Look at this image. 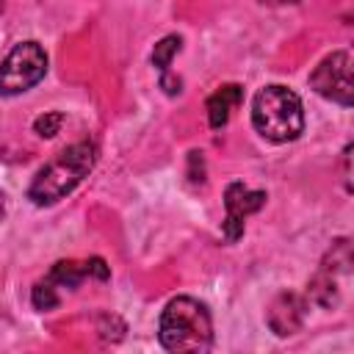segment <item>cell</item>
I'll return each instance as SVG.
<instances>
[{
	"label": "cell",
	"instance_id": "1",
	"mask_svg": "<svg viewBox=\"0 0 354 354\" xmlns=\"http://www.w3.org/2000/svg\"><path fill=\"white\" fill-rule=\"evenodd\" d=\"M160 346L174 354H202L213 346V321L202 301L177 296L166 304L158 326Z\"/></svg>",
	"mask_w": 354,
	"mask_h": 354
},
{
	"label": "cell",
	"instance_id": "2",
	"mask_svg": "<svg viewBox=\"0 0 354 354\" xmlns=\"http://www.w3.org/2000/svg\"><path fill=\"white\" fill-rule=\"evenodd\" d=\"M97 160V147L88 141H77L66 147L55 160H50L30 183L28 199L33 205H55L64 199L91 169Z\"/></svg>",
	"mask_w": 354,
	"mask_h": 354
},
{
	"label": "cell",
	"instance_id": "3",
	"mask_svg": "<svg viewBox=\"0 0 354 354\" xmlns=\"http://www.w3.org/2000/svg\"><path fill=\"white\" fill-rule=\"evenodd\" d=\"M252 124L274 144L293 141L304 130L301 100L285 86H266L252 100Z\"/></svg>",
	"mask_w": 354,
	"mask_h": 354
},
{
	"label": "cell",
	"instance_id": "4",
	"mask_svg": "<svg viewBox=\"0 0 354 354\" xmlns=\"http://www.w3.org/2000/svg\"><path fill=\"white\" fill-rule=\"evenodd\" d=\"M310 88L329 102L354 105V61L348 53H329L310 75Z\"/></svg>",
	"mask_w": 354,
	"mask_h": 354
},
{
	"label": "cell",
	"instance_id": "5",
	"mask_svg": "<svg viewBox=\"0 0 354 354\" xmlns=\"http://www.w3.org/2000/svg\"><path fill=\"white\" fill-rule=\"evenodd\" d=\"M47 72V55L36 41L17 44L3 61V94H19L36 86Z\"/></svg>",
	"mask_w": 354,
	"mask_h": 354
},
{
	"label": "cell",
	"instance_id": "6",
	"mask_svg": "<svg viewBox=\"0 0 354 354\" xmlns=\"http://www.w3.org/2000/svg\"><path fill=\"white\" fill-rule=\"evenodd\" d=\"M266 205V191H249L243 183H230L224 191V235L227 241H238L243 235V218L257 213Z\"/></svg>",
	"mask_w": 354,
	"mask_h": 354
},
{
	"label": "cell",
	"instance_id": "7",
	"mask_svg": "<svg viewBox=\"0 0 354 354\" xmlns=\"http://www.w3.org/2000/svg\"><path fill=\"white\" fill-rule=\"evenodd\" d=\"M304 315H307V301L304 296L293 293V290H282L271 304H268V313H266V321L271 326V332L277 337H288V335H296L304 324Z\"/></svg>",
	"mask_w": 354,
	"mask_h": 354
},
{
	"label": "cell",
	"instance_id": "8",
	"mask_svg": "<svg viewBox=\"0 0 354 354\" xmlns=\"http://www.w3.org/2000/svg\"><path fill=\"white\" fill-rule=\"evenodd\" d=\"M243 100V88L238 83H227L221 88H216L210 97H207V122L213 130H221L230 119V111L235 105H241Z\"/></svg>",
	"mask_w": 354,
	"mask_h": 354
},
{
	"label": "cell",
	"instance_id": "9",
	"mask_svg": "<svg viewBox=\"0 0 354 354\" xmlns=\"http://www.w3.org/2000/svg\"><path fill=\"white\" fill-rule=\"evenodd\" d=\"M351 266H354V243H351L348 238H337V241L326 249V254H324V260H321V271L337 277V274H346Z\"/></svg>",
	"mask_w": 354,
	"mask_h": 354
},
{
	"label": "cell",
	"instance_id": "10",
	"mask_svg": "<svg viewBox=\"0 0 354 354\" xmlns=\"http://www.w3.org/2000/svg\"><path fill=\"white\" fill-rule=\"evenodd\" d=\"M307 299L318 307H335L337 304V285L335 277L326 271H318L307 285Z\"/></svg>",
	"mask_w": 354,
	"mask_h": 354
},
{
	"label": "cell",
	"instance_id": "11",
	"mask_svg": "<svg viewBox=\"0 0 354 354\" xmlns=\"http://www.w3.org/2000/svg\"><path fill=\"white\" fill-rule=\"evenodd\" d=\"M88 271H86V263H75V260H61V263H55L53 266V271H50V282L53 285H61V288H77L80 282H83V277H86Z\"/></svg>",
	"mask_w": 354,
	"mask_h": 354
},
{
	"label": "cell",
	"instance_id": "12",
	"mask_svg": "<svg viewBox=\"0 0 354 354\" xmlns=\"http://www.w3.org/2000/svg\"><path fill=\"white\" fill-rule=\"evenodd\" d=\"M180 44H183L180 36H166V39H160V41L155 44V50H152V66H158L160 72H169V64H171L174 53L180 50Z\"/></svg>",
	"mask_w": 354,
	"mask_h": 354
},
{
	"label": "cell",
	"instance_id": "13",
	"mask_svg": "<svg viewBox=\"0 0 354 354\" xmlns=\"http://www.w3.org/2000/svg\"><path fill=\"white\" fill-rule=\"evenodd\" d=\"M30 301H33V307H36V310H41V313L55 310V307L61 304V299H58V293H55V288H53V282H50V279H44V282H36V285H33Z\"/></svg>",
	"mask_w": 354,
	"mask_h": 354
},
{
	"label": "cell",
	"instance_id": "14",
	"mask_svg": "<svg viewBox=\"0 0 354 354\" xmlns=\"http://www.w3.org/2000/svg\"><path fill=\"white\" fill-rule=\"evenodd\" d=\"M61 124H64V113L53 111V113H41V116L33 122V130H36V136H41V138H53V136L61 130Z\"/></svg>",
	"mask_w": 354,
	"mask_h": 354
},
{
	"label": "cell",
	"instance_id": "15",
	"mask_svg": "<svg viewBox=\"0 0 354 354\" xmlns=\"http://www.w3.org/2000/svg\"><path fill=\"white\" fill-rule=\"evenodd\" d=\"M97 332L102 335V340H122L124 335V324L116 315H102L97 324Z\"/></svg>",
	"mask_w": 354,
	"mask_h": 354
},
{
	"label": "cell",
	"instance_id": "16",
	"mask_svg": "<svg viewBox=\"0 0 354 354\" xmlns=\"http://www.w3.org/2000/svg\"><path fill=\"white\" fill-rule=\"evenodd\" d=\"M343 188L354 194V144L343 149Z\"/></svg>",
	"mask_w": 354,
	"mask_h": 354
},
{
	"label": "cell",
	"instance_id": "17",
	"mask_svg": "<svg viewBox=\"0 0 354 354\" xmlns=\"http://www.w3.org/2000/svg\"><path fill=\"white\" fill-rule=\"evenodd\" d=\"M86 271H88L91 277L102 279V282L111 277V268L105 266V260H102V257H88V260H86Z\"/></svg>",
	"mask_w": 354,
	"mask_h": 354
},
{
	"label": "cell",
	"instance_id": "18",
	"mask_svg": "<svg viewBox=\"0 0 354 354\" xmlns=\"http://www.w3.org/2000/svg\"><path fill=\"white\" fill-rule=\"evenodd\" d=\"M160 88H163L169 97H174V94L183 91V80H180L177 75H171V72H160Z\"/></svg>",
	"mask_w": 354,
	"mask_h": 354
}]
</instances>
